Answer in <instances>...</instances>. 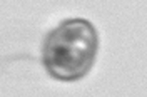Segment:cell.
<instances>
[{"instance_id": "cell-1", "label": "cell", "mask_w": 147, "mask_h": 97, "mask_svg": "<svg viewBox=\"0 0 147 97\" xmlns=\"http://www.w3.org/2000/svg\"><path fill=\"white\" fill-rule=\"evenodd\" d=\"M97 49L99 35L89 20H65L47 35L42 55L44 67L57 80H79L94 65Z\"/></svg>"}]
</instances>
